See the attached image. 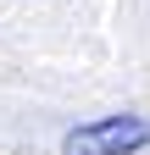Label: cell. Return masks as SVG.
Wrapping results in <instances>:
<instances>
[{"instance_id":"cell-1","label":"cell","mask_w":150,"mask_h":155,"mask_svg":"<svg viewBox=\"0 0 150 155\" xmlns=\"http://www.w3.org/2000/svg\"><path fill=\"white\" fill-rule=\"evenodd\" d=\"M150 144V122L134 111H117V116H100V122H84V127H72L61 150L67 155H134Z\"/></svg>"}]
</instances>
